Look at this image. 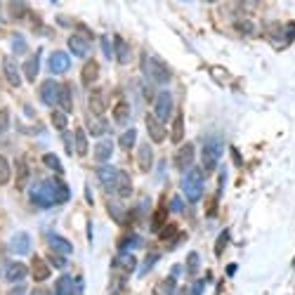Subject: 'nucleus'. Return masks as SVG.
Masks as SVG:
<instances>
[{
    "label": "nucleus",
    "mask_w": 295,
    "mask_h": 295,
    "mask_svg": "<svg viewBox=\"0 0 295 295\" xmlns=\"http://www.w3.org/2000/svg\"><path fill=\"white\" fill-rule=\"evenodd\" d=\"M69 66H71V59H69L66 52H62V50H57V52H52L48 59V69H50V74H66Z\"/></svg>",
    "instance_id": "obj_9"
},
{
    "label": "nucleus",
    "mask_w": 295,
    "mask_h": 295,
    "mask_svg": "<svg viewBox=\"0 0 295 295\" xmlns=\"http://www.w3.org/2000/svg\"><path fill=\"white\" fill-rule=\"evenodd\" d=\"M114 267H121V269H123V274L128 277V274H132V271H135L137 260H135V255H130V253H121V255L114 260Z\"/></svg>",
    "instance_id": "obj_21"
},
{
    "label": "nucleus",
    "mask_w": 295,
    "mask_h": 295,
    "mask_svg": "<svg viewBox=\"0 0 295 295\" xmlns=\"http://www.w3.org/2000/svg\"><path fill=\"white\" fill-rule=\"evenodd\" d=\"M66 123H69V118H66L64 111H52V125H55L57 130H64Z\"/></svg>",
    "instance_id": "obj_37"
},
{
    "label": "nucleus",
    "mask_w": 295,
    "mask_h": 295,
    "mask_svg": "<svg viewBox=\"0 0 295 295\" xmlns=\"http://www.w3.org/2000/svg\"><path fill=\"white\" fill-rule=\"evenodd\" d=\"M170 271H172L170 277H172V279H177V277H179V271H182V267H179V264H175V267H172Z\"/></svg>",
    "instance_id": "obj_55"
},
{
    "label": "nucleus",
    "mask_w": 295,
    "mask_h": 295,
    "mask_svg": "<svg viewBox=\"0 0 295 295\" xmlns=\"http://www.w3.org/2000/svg\"><path fill=\"white\" fill-rule=\"evenodd\" d=\"M161 220H166V208H163V206L156 210V220H154V224H151V229H154V232L161 227Z\"/></svg>",
    "instance_id": "obj_47"
},
{
    "label": "nucleus",
    "mask_w": 295,
    "mask_h": 295,
    "mask_svg": "<svg viewBox=\"0 0 295 295\" xmlns=\"http://www.w3.org/2000/svg\"><path fill=\"white\" fill-rule=\"evenodd\" d=\"M71 198V189L64 179H43L31 187V201L40 208H50Z\"/></svg>",
    "instance_id": "obj_1"
},
{
    "label": "nucleus",
    "mask_w": 295,
    "mask_h": 295,
    "mask_svg": "<svg viewBox=\"0 0 295 295\" xmlns=\"http://www.w3.org/2000/svg\"><path fill=\"white\" fill-rule=\"evenodd\" d=\"M38 64H40V55H38V52H36V55H31L24 62V76H26V80H31V83H33V80L38 78V69H40Z\"/></svg>",
    "instance_id": "obj_24"
},
{
    "label": "nucleus",
    "mask_w": 295,
    "mask_h": 295,
    "mask_svg": "<svg viewBox=\"0 0 295 295\" xmlns=\"http://www.w3.org/2000/svg\"><path fill=\"white\" fill-rule=\"evenodd\" d=\"M106 210H109V213H111V217H114V220H116V222H123L125 213H123V210H121V208H118V203H116V201H109V203H106Z\"/></svg>",
    "instance_id": "obj_39"
},
{
    "label": "nucleus",
    "mask_w": 295,
    "mask_h": 295,
    "mask_svg": "<svg viewBox=\"0 0 295 295\" xmlns=\"http://www.w3.org/2000/svg\"><path fill=\"white\" fill-rule=\"evenodd\" d=\"M144 123H147V132H149V137H151V142H158L161 144V142L166 140V128H163V123H161L154 114H147V116H144Z\"/></svg>",
    "instance_id": "obj_12"
},
{
    "label": "nucleus",
    "mask_w": 295,
    "mask_h": 295,
    "mask_svg": "<svg viewBox=\"0 0 295 295\" xmlns=\"http://www.w3.org/2000/svg\"><path fill=\"white\" fill-rule=\"evenodd\" d=\"M83 288V281L80 279H71L69 274L59 277L55 281V295H78Z\"/></svg>",
    "instance_id": "obj_7"
},
{
    "label": "nucleus",
    "mask_w": 295,
    "mask_h": 295,
    "mask_svg": "<svg viewBox=\"0 0 295 295\" xmlns=\"http://www.w3.org/2000/svg\"><path fill=\"white\" fill-rule=\"evenodd\" d=\"M114 43H116V62L118 64H125V59H128V48H125V40L121 36L114 38Z\"/></svg>",
    "instance_id": "obj_32"
},
{
    "label": "nucleus",
    "mask_w": 295,
    "mask_h": 295,
    "mask_svg": "<svg viewBox=\"0 0 295 295\" xmlns=\"http://www.w3.org/2000/svg\"><path fill=\"white\" fill-rule=\"evenodd\" d=\"M128 118H130V104L128 102H116V106H114V121L118 125H125Z\"/></svg>",
    "instance_id": "obj_26"
},
{
    "label": "nucleus",
    "mask_w": 295,
    "mask_h": 295,
    "mask_svg": "<svg viewBox=\"0 0 295 295\" xmlns=\"http://www.w3.org/2000/svg\"><path fill=\"white\" fill-rule=\"evenodd\" d=\"M10 248H12L14 255H29L31 253V236L26 232L14 234L12 241H10Z\"/></svg>",
    "instance_id": "obj_15"
},
{
    "label": "nucleus",
    "mask_w": 295,
    "mask_h": 295,
    "mask_svg": "<svg viewBox=\"0 0 295 295\" xmlns=\"http://www.w3.org/2000/svg\"><path fill=\"white\" fill-rule=\"evenodd\" d=\"M227 243H229V229H222L220 239H217V243H215V255H222V251L227 248Z\"/></svg>",
    "instance_id": "obj_40"
},
{
    "label": "nucleus",
    "mask_w": 295,
    "mask_h": 295,
    "mask_svg": "<svg viewBox=\"0 0 295 295\" xmlns=\"http://www.w3.org/2000/svg\"><path fill=\"white\" fill-rule=\"evenodd\" d=\"M154 295H161V293H154Z\"/></svg>",
    "instance_id": "obj_58"
},
{
    "label": "nucleus",
    "mask_w": 295,
    "mask_h": 295,
    "mask_svg": "<svg viewBox=\"0 0 295 295\" xmlns=\"http://www.w3.org/2000/svg\"><path fill=\"white\" fill-rule=\"evenodd\" d=\"M48 246H50V251L55 253V255H62V258H69V255L74 253V246H71L64 236H59V234H50V236H48Z\"/></svg>",
    "instance_id": "obj_11"
},
{
    "label": "nucleus",
    "mask_w": 295,
    "mask_h": 295,
    "mask_svg": "<svg viewBox=\"0 0 295 295\" xmlns=\"http://www.w3.org/2000/svg\"><path fill=\"white\" fill-rule=\"evenodd\" d=\"M87 132H90V135H95V137H102L106 132V123L102 121V118H97V121H90V123H87Z\"/></svg>",
    "instance_id": "obj_35"
},
{
    "label": "nucleus",
    "mask_w": 295,
    "mask_h": 295,
    "mask_svg": "<svg viewBox=\"0 0 295 295\" xmlns=\"http://www.w3.org/2000/svg\"><path fill=\"white\" fill-rule=\"evenodd\" d=\"M74 147H76V154L78 156H87V135L83 128H78L74 132Z\"/></svg>",
    "instance_id": "obj_27"
},
{
    "label": "nucleus",
    "mask_w": 295,
    "mask_h": 295,
    "mask_svg": "<svg viewBox=\"0 0 295 295\" xmlns=\"http://www.w3.org/2000/svg\"><path fill=\"white\" fill-rule=\"evenodd\" d=\"M10 14H12L14 19H21L26 14V5L24 3H10Z\"/></svg>",
    "instance_id": "obj_43"
},
{
    "label": "nucleus",
    "mask_w": 295,
    "mask_h": 295,
    "mask_svg": "<svg viewBox=\"0 0 295 295\" xmlns=\"http://www.w3.org/2000/svg\"><path fill=\"white\" fill-rule=\"evenodd\" d=\"M182 191H185V196L189 198L191 203L201 201V196H203V170L201 168H191V170L187 172L185 179H182Z\"/></svg>",
    "instance_id": "obj_3"
},
{
    "label": "nucleus",
    "mask_w": 295,
    "mask_h": 295,
    "mask_svg": "<svg viewBox=\"0 0 295 295\" xmlns=\"http://www.w3.org/2000/svg\"><path fill=\"white\" fill-rule=\"evenodd\" d=\"M64 147H66L69 154L74 151V135H64Z\"/></svg>",
    "instance_id": "obj_51"
},
{
    "label": "nucleus",
    "mask_w": 295,
    "mask_h": 295,
    "mask_svg": "<svg viewBox=\"0 0 295 295\" xmlns=\"http://www.w3.org/2000/svg\"><path fill=\"white\" fill-rule=\"evenodd\" d=\"M31 274H33V279H36V281H45V279L50 277V267L45 264L43 258H33V262H31Z\"/></svg>",
    "instance_id": "obj_25"
},
{
    "label": "nucleus",
    "mask_w": 295,
    "mask_h": 295,
    "mask_svg": "<svg viewBox=\"0 0 295 295\" xmlns=\"http://www.w3.org/2000/svg\"><path fill=\"white\" fill-rule=\"evenodd\" d=\"M12 177V168H10V161L5 156H0V185H7Z\"/></svg>",
    "instance_id": "obj_33"
},
{
    "label": "nucleus",
    "mask_w": 295,
    "mask_h": 295,
    "mask_svg": "<svg viewBox=\"0 0 295 295\" xmlns=\"http://www.w3.org/2000/svg\"><path fill=\"white\" fill-rule=\"evenodd\" d=\"M135 246H140V239H137V236H130V239H123L118 243L121 253H128V248H135Z\"/></svg>",
    "instance_id": "obj_44"
},
{
    "label": "nucleus",
    "mask_w": 295,
    "mask_h": 295,
    "mask_svg": "<svg viewBox=\"0 0 295 295\" xmlns=\"http://www.w3.org/2000/svg\"><path fill=\"white\" fill-rule=\"evenodd\" d=\"M71 102H74V97H71V90H69V85H62V90H59V106H62L64 114H69L71 111Z\"/></svg>",
    "instance_id": "obj_30"
},
{
    "label": "nucleus",
    "mask_w": 295,
    "mask_h": 295,
    "mask_svg": "<svg viewBox=\"0 0 295 295\" xmlns=\"http://www.w3.org/2000/svg\"><path fill=\"white\" fill-rule=\"evenodd\" d=\"M59 90H62V83H57V80H45L43 85H40V102L48 106H55L59 104Z\"/></svg>",
    "instance_id": "obj_8"
},
{
    "label": "nucleus",
    "mask_w": 295,
    "mask_h": 295,
    "mask_svg": "<svg viewBox=\"0 0 295 295\" xmlns=\"http://www.w3.org/2000/svg\"><path fill=\"white\" fill-rule=\"evenodd\" d=\"M111 154H114V142H111L109 137H106V140H102L97 147H95V161H97L99 166H104L106 161L111 158Z\"/></svg>",
    "instance_id": "obj_18"
},
{
    "label": "nucleus",
    "mask_w": 295,
    "mask_h": 295,
    "mask_svg": "<svg viewBox=\"0 0 295 295\" xmlns=\"http://www.w3.org/2000/svg\"><path fill=\"white\" fill-rule=\"evenodd\" d=\"M293 264H295V258H293Z\"/></svg>",
    "instance_id": "obj_57"
},
{
    "label": "nucleus",
    "mask_w": 295,
    "mask_h": 295,
    "mask_svg": "<svg viewBox=\"0 0 295 295\" xmlns=\"http://www.w3.org/2000/svg\"><path fill=\"white\" fill-rule=\"evenodd\" d=\"M220 156H222V142L220 137H208L203 142L201 147V163H203V170L206 172H213L220 163Z\"/></svg>",
    "instance_id": "obj_2"
},
{
    "label": "nucleus",
    "mask_w": 295,
    "mask_h": 295,
    "mask_svg": "<svg viewBox=\"0 0 295 295\" xmlns=\"http://www.w3.org/2000/svg\"><path fill=\"white\" fill-rule=\"evenodd\" d=\"M118 175H121V170L114 166H99L97 168V179L99 185L104 187L109 194H114L116 191V182H118Z\"/></svg>",
    "instance_id": "obj_6"
},
{
    "label": "nucleus",
    "mask_w": 295,
    "mask_h": 295,
    "mask_svg": "<svg viewBox=\"0 0 295 295\" xmlns=\"http://www.w3.org/2000/svg\"><path fill=\"white\" fill-rule=\"evenodd\" d=\"M251 29H253V24H248V21H236V31H243V33H251Z\"/></svg>",
    "instance_id": "obj_52"
},
{
    "label": "nucleus",
    "mask_w": 295,
    "mask_h": 295,
    "mask_svg": "<svg viewBox=\"0 0 295 295\" xmlns=\"http://www.w3.org/2000/svg\"><path fill=\"white\" fill-rule=\"evenodd\" d=\"M118 198H130L132 196V179H130L128 172L121 170V175H118V182H116V191H114Z\"/></svg>",
    "instance_id": "obj_19"
},
{
    "label": "nucleus",
    "mask_w": 295,
    "mask_h": 295,
    "mask_svg": "<svg viewBox=\"0 0 295 295\" xmlns=\"http://www.w3.org/2000/svg\"><path fill=\"white\" fill-rule=\"evenodd\" d=\"M29 175H31V170H29V163H26L24 158L17 161V187H24L26 182H29Z\"/></svg>",
    "instance_id": "obj_28"
},
{
    "label": "nucleus",
    "mask_w": 295,
    "mask_h": 295,
    "mask_svg": "<svg viewBox=\"0 0 295 295\" xmlns=\"http://www.w3.org/2000/svg\"><path fill=\"white\" fill-rule=\"evenodd\" d=\"M99 78V64L95 62V59H90V62L83 66V74H80V80L85 83V85H93V83H97Z\"/></svg>",
    "instance_id": "obj_22"
},
{
    "label": "nucleus",
    "mask_w": 295,
    "mask_h": 295,
    "mask_svg": "<svg viewBox=\"0 0 295 295\" xmlns=\"http://www.w3.org/2000/svg\"><path fill=\"white\" fill-rule=\"evenodd\" d=\"M50 260L57 264V267H64V258H57V255H50Z\"/></svg>",
    "instance_id": "obj_53"
},
{
    "label": "nucleus",
    "mask_w": 295,
    "mask_h": 295,
    "mask_svg": "<svg viewBox=\"0 0 295 295\" xmlns=\"http://www.w3.org/2000/svg\"><path fill=\"white\" fill-rule=\"evenodd\" d=\"M29 277V267L21 262H10L5 267V279L10 283H19V281H24V279Z\"/></svg>",
    "instance_id": "obj_16"
},
{
    "label": "nucleus",
    "mask_w": 295,
    "mask_h": 295,
    "mask_svg": "<svg viewBox=\"0 0 295 295\" xmlns=\"http://www.w3.org/2000/svg\"><path fill=\"white\" fill-rule=\"evenodd\" d=\"M163 293H166V295H175V293H179V290L175 288V279H172V277H168L166 281H163Z\"/></svg>",
    "instance_id": "obj_45"
},
{
    "label": "nucleus",
    "mask_w": 295,
    "mask_h": 295,
    "mask_svg": "<svg viewBox=\"0 0 295 295\" xmlns=\"http://www.w3.org/2000/svg\"><path fill=\"white\" fill-rule=\"evenodd\" d=\"M135 142H137V130L135 128H128L123 135L118 137V144H121V149H125V151L135 147Z\"/></svg>",
    "instance_id": "obj_29"
},
{
    "label": "nucleus",
    "mask_w": 295,
    "mask_h": 295,
    "mask_svg": "<svg viewBox=\"0 0 295 295\" xmlns=\"http://www.w3.org/2000/svg\"><path fill=\"white\" fill-rule=\"evenodd\" d=\"M137 166H140L142 172H149L151 168H154V149H151V144H140V149H137Z\"/></svg>",
    "instance_id": "obj_13"
},
{
    "label": "nucleus",
    "mask_w": 295,
    "mask_h": 295,
    "mask_svg": "<svg viewBox=\"0 0 295 295\" xmlns=\"http://www.w3.org/2000/svg\"><path fill=\"white\" fill-rule=\"evenodd\" d=\"M203 288H206V283L203 281H194L191 286L179 290V295H203Z\"/></svg>",
    "instance_id": "obj_36"
},
{
    "label": "nucleus",
    "mask_w": 295,
    "mask_h": 295,
    "mask_svg": "<svg viewBox=\"0 0 295 295\" xmlns=\"http://www.w3.org/2000/svg\"><path fill=\"white\" fill-rule=\"evenodd\" d=\"M175 232H177V227H175V224H168V227L163 229V232H161V241H168Z\"/></svg>",
    "instance_id": "obj_48"
},
{
    "label": "nucleus",
    "mask_w": 295,
    "mask_h": 295,
    "mask_svg": "<svg viewBox=\"0 0 295 295\" xmlns=\"http://www.w3.org/2000/svg\"><path fill=\"white\" fill-rule=\"evenodd\" d=\"M43 163L50 168V170H55L57 175H62V172H64V166L59 163V158H57L55 154H45V156H43Z\"/></svg>",
    "instance_id": "obj_34"
},
{
    "label": "nucleus",
    "mask_w": 295,
    "mask_h": 295,
    "mask_svg": "<svg viewBox=\"0 0 295 295\" xmlns=\"http://www.w3.org/2000/svg\"><path fill=\"white\" fill-rule=\"evenodd\" d=\"M87 106H90V111H93L95 116H102V114H104L106 102H104L102 90H93V93H90V97H87Z\"/></svg>",
    "instance_id": "obj_20"
},
{
    "label": "nucleus",
    "mask_w": 295,
    "mask_h": 295,
    "mask_svg": "<svg viewBox=\"0 0 295 295\" xmlns=\"http://www.w3.org/2000/svg\"><path fill=\"white\" fill-rule=\"evenodd\" d=\"M172 114V95L168 90H161L154 99V116L158 118L161 123H166Z\"/></svg>",
    "instance_id": "obj_5"
},
{
    "label": "nucleus",
    "mask_w": 295,
    "mask_h": 295,
    "mask_svg": "<svg viewBox=\"0 0 295 295\" xmlns=\"http://www.w3.org/2000/svg\"><path fill=\"white\" fill-rule=\"evenodd\" d=\"M29 295H52L50 290H45V288H36V290H31Z\"/></svg>",
    "instance_id": "obj_54"
},
{
    "label": "nucleus",
    "mask_w": 295,
    "mask_h": 295,
    "mask_svg": "<svg viewBox=\"0 0 295 295\" xmlns=\"http://www.w3.org/2000/svg\"><path fill=\"white\" fill-rule=\"evenodd\" d=\"M182 208H185V203H182V198H179V196L170 201V210H172V213H179Z\"/></svg>",
    "instance_id": "obj_49"
},
{
    "label": "nucleus",
    "mask_w": 295,
    "mask_h": 295,
    "mask_svg": "<svg viewBox=\"0 0 295 295\" xmlns=\"http://www.w3.org/2000/svg\"><path fill=\"white\" fill-rule=\"evenodd\" d=\"M142 66H144V71L149 74V78L154 80V83H158V85H163V83H168V80L172 78L168 64L161 62L158 57H144V59H142Z\"/></svg>",
    "instance_id": "obj_4"
},
{
    "label": "nucleus",
    "mask_w": 295,
    "mask_h": 295,
    "mask_svg": "<svg viewBox=\"0 0 295 295\" xmlns=\"http://www.w3.org/2000/svg\"><path fill=\"white\" fill-rule=\"evenodd\" d=\"M194 156H196V147H194L191 142H187V144H182L177 156H175V166H177L179 170H189V168L194 166Z\"/></svg>",
    "instance_id": "obj_10"
},
{
    "label": "nucleus",
    "mask_w": 295,
    "mask_h": 295,
    "mask_svg": "<svg viewBox=\"0 0 295 295\" xmlns=\"http://www.w3.org/2000/svg\"><path fill=\"white\" fill-rule=\"evenodd\" d=\"M7 130H10V111L0 109V137L5 135Z\"/></svg>",
    "instance_id": "obj_42"
},
{
    "label": "nucleus",
    "mask_w": 295,
    "mask_h": 295,
    "mask_svg": "<svg viewBox=\"0 0 295 295\" xmlns=\"http://www.w3.org/2000/svg\"><path fill=\"white\" fill-rule=\"evenodd\" d=\"M12 52H14V55H24V52H26L24 36H19V33H14V36H12Z\"/></svg>",
    "instance_id": "obj_38"
},
{
    "label": "nucleus",
    "mask_w": 295,
    "mask_h": 295,
    "mask_svg": "<svg viewBox=\"0 0 295 295\" xmlns=\"http://www.w3.org/2000/svg\"><path fill=\"white\" fill-rule=\"evenodd\" d=\"M158 258H161L158 253H151V255L147 258V262H142V267H140V274H142V277H144V274H149V269H151V267L158 262Z\"/></svg>",
    "instance_id": "obj_41"
},
{
    "label": "nucleus",
    "mask_w": 295,
    "mask_h": 295,
    "mask_svg": "<svg viewBox=\"0 0 295 295\" xmlns=\"http://www.w3.org/2000/svg\"><path fill=\"white\" fill-rule=\"evenodd\" d=\"M198 267H201V255H198V253H189V258H187V274H189V277H196Z\"/></svg>",
    "instance_id": "obj_31"
},
{
    "label": "nucleus",
    "mask_w": 295,
    "mask_h": 295,
    "mask_svg": "<svg viewBox=\"0 0 295 295\" xmlns=\"http://www.w3.org/2000/svg\"><path fill=\"white\" fill-rule=\"evenodd\" d=\"M109 295H121V293H118V290H114V293H109Z\"/></svg>",
    "instance_id": "obj_56"
},
{
    "label": "nucleus",
    "mask_w": 295,
    "mask_h": 295,
    "mask_svg": "<svg viewBox=\"0 0 295 295\" xmlns=\"http://www.w3.org/2000/svg\"><path fill=\"white\" fill-rule=\"evenodd\" d=\"M3 74H5L7 83H10L12 87L21 85V74H19V66H17V62H14L12 57H5V59H3Z\"/></svg>",
    "instance_id": "obj_14"
},
{
    "label": "nucleus",
    "mask_w": 295,
    "mask_h": 295,
    "mask_svg": "<svg viewBox=\"0 0 295 295\" xmlns=\"http://www.w3.org/2000/svg\"><path fill=\"white\" fill-rule=\"evenodd\" d=\"M26 293H29V290H26L24 286H21V283H19V286H14V288L7 290V295H26Z\"/></svg>",
    "instance_id": "obj_50"
},
{
    "label": "nucleus",
    "mask_w": 295,
    "mask_h": 295,
    "mask_svg": "<svg viewBox=\"0 0 295 295\" xmlns=\"http://www.w3.org/2000/svg\"><path fill=\"white\" fill-rule=\"evenodd\" d=\"M69 50H71V55H76V57H85L87 50H90V43H87V38L74 33V36H69Z\"/></svg>",
    "instance_id": "obj_17"
},
{
    "label": "nucleus",
    "mask_w": 295,
    "mask_h": 295,
    "mask_svg": "<svg viewBox=\"0 0 295 295\" xmlns=\"http://www.w3.org/2000/svg\"><path fill=\"white\" fill-rule=\"evenodd\" d=\"M102 52L106 55V59H111V57H114V48H111V40L106 36H102Z\"/></svg>",
    "instance_id": "obj_46"
},
{
    "label": "nucleus",
    "mask_w": 295,
    "mask_h": 295,
    "mask_svg": "<svg viewBox=\"0 0 295 295\" xmlns=\"http://www.w3.org/2000/svg\"><path fill=\"white\" fill-rule=\"evenodd\" d=\"M182 137H185V116L179 111L177 116H175V121H172V132H170L172 144H182Z\"/></svg>",
    "instance_id": "obj_23"
}]
</instances>
